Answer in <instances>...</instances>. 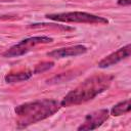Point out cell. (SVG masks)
Listing matches in <instances>:
<instances>
[{"label": "cell", "mask_w": 131, "mask_h": 131, "mask_svg": "<svg viewBox=\"0 0 131 131\" xmlns=\"http://www.w3.org/2000/svg\"><path fill=\"white\" fill-rule=\"evenodd\" d=\"M113 80V76L99 75L85 80L77 88L69 92L60 102L62 106L76 105L93 99L95 96L106 90Z\"/></svg>", "instance_id": "cell-1"}, {"label": "cell", "mask_w": 131, "mask_h": 131, "mask_svg": "<svg viewBox=\"0 0 131 131\" xmlns=\"http://www.w3.org/2000/svg\"><path fill=\"white\" fill-rule=\"evenodd\" d=\"M59 103L52 99L36 100L23 103L15 107V114L18 117V124L23 127L42 121L54 115L59 110Z\"/></svg>", "instance_id": "cell-2"}, {"label": "cell", "mask_w": 131, "mask_h": 131, "mask_svg": "<svg viewBox=\"0 0 131 131\" xmlns=\"http://www.w3.org/2000/svg\"><path fill=\"white\" fill-rule=\"evenodd\" d=\"M46 17L55 21L62 23H80V24H98L104 25L107 24L108 20L102 16L94 15L87 12L81 11H73V12H61V13H51L46 14Z\"/></svg>", "instance_id": "cell-3"}, {"label": "cell", "mask_w": 131, "mask_h": 131, "mask_svg": "<svg viewBox=\"0 0 131 131\" xmlns=\"http://www.w3.org/2000/svg\"><path fill=\"white\" fill-rule=\"evenodd\" d=\"M53 41L52 38L47 37V36H38V37H31L28 39H25L20 41L19 43L13 45L10 47L8 50H6L2 55L4 57H15V56H20L30 50H32L35 46L39 44H46V43H51Z\"/></svg>", "instance_id": "cell-4"}, {"label": "cell", "mask_w": 131, "mask_h": 131, "mask_svg": "<svg viewBox=\"0 0 131 131\" xmlns=\"http://www.w3.org/2000/svg\"><path fill=\"white\" fill-rule=\"evenodd\" d=\"M108 118V110L102 108L86 116L84 123L78 127V130H93L102 125Z\"/></svg>", "instance_id": "cell-5"}, {"label": "cell", "mask_w": 131, "mask_h": 131, "mask_svg": "<svg viewBox=\"0 0 131 131\" xmlns=\"http://www.w3.org/2000/svg\"><path fill=\"white\" fill-rule=\"evenodd\" d=\"M130 51H131V45L127 44L126 46L118 49L117 51L113 52L112 54H110L106 57H104L103 59H101L98 62V67L101 68V69H104V68L111 67L113 64H116L119 61L129 57L130 56Z\"/></svg>", "instance_id": "cell-6"}, {"label": "cell", "mask_w": 131, "mask_h": 131, "mask_svg": "<svg viewBox=\"0 0 131 131\" xmlns=\"http://www.w3.org/2000/svg\"><path fill=\"white\" fill-rule=\"evenodd\" d=\"M87 51V48L83 45H76L72 47H67V48H60V49H55L51 52H48L47 55L50 57L54 58H63V57H69V56H77L85 53Z\"/></svg>", "instance_id": "cell-7"}, {"label": "cell", "mask_w": 131, "mask_h": 131, "mask_svg": "<svg viewBox=\"0 0 131 131\" xmlns=\"http://www.w3.org/2000/svg\"><path fill=\"white\" fill-rule=\"evenodd\" d=\"M32 77V72L30 71H25L20 73H15V74H8L5 76V81L7 83H15V82H21L30 79Z\"/></svg>", "instance_id": "cell-8"}, {"label": "cell", "mask_w": 131, "mask_h": 131, "mask_svg": "<svg viewBox=\"0 0 131 131\" xmlns=\"http://www.w3.org/2000/svg\"><path fill=\"white\" fill-rule=\"evenodd\" d=\"M130 108H131V105H130V100L127 99V100H124L122 102H119L118 104L114 105L111 113L113 116H121V115H124V114H127L130 112Z\"/></svg>", "instance_id": "cell-9"}, {"label": "cell", "mask_w": 131, "mask_h": 131, "mask_svg": "<svg viewBox=\"0 0 131 131\" xmlns=\"http://www.w3.org/2000/svg\"><path fill=\"white\" fill-rule=\"evenodd\" d=\"M52 66H53V62H42L41 64H38L37 67H36V70H35V72L34 73H42V72H44V71H47V70H49L50 68H52Z\"/></svg>", "instance_id": "cell-10"}, {"label": "cell", "mask_w": 131, "mask_h": 131, "mask_svg": "<svg viewBox=\"0 0 131 131\" xmlns=\"http://www.w3.org/2000/svg\"><path fill=\"white\" fill-rule=\"evenodd\" d=\"M131 0H118V4L119 5H130Z\"/></svg>", "instance_id": "cell-11"}]
</instances>
